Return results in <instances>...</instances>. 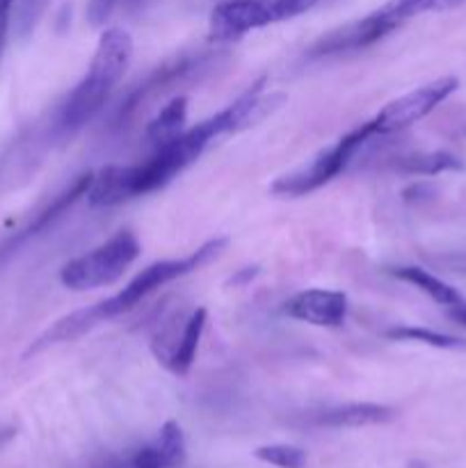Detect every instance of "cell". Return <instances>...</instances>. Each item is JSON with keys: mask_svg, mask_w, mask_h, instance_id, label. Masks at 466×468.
I'll return each mask as SVG.
<instances>
[{"mask_svg": "<svg viewBox=\"0 0 466 468\" xmlns=\"http://www.w3.org/2000/svg\"><path fill=\"white\" fill-rule=\"evenodd\" d=\"M265 85H268V76H260L227 108L210 114L208 119L195 123L192 128H185L174 140L155 146V151L144 163L108 165L94 172L85 199L94 208H112V206L151 195L172 183L178 174L185 172L192 163L201 158L210 142L222 135L247 131L286 103V94H279V91L263 94Z\"/></svg>", "mask_w": 466, "mask_h": 468, "instance_id": "1", "label": "cell"}, {"mask_svg": "<svg viewBox=\"0 0 466 468\" xmlns=\"http://www.w3.org/2000/svg\"><path fill=\"white\" fill-rule=\"evenodd\" d=\"M228 245V238L217 236L206 240L204 245L196 247L192 254L183 256V259H167V261H155V263L146 265L144 270L135 274L126 286L119 292H114L108 300H101L91 306H82V309L71 311V314L62 315L59 320H55L46 332H41L39 336L32 341V346L27 347L26 356L39 355V352L48 350V347L59 346V343H71L78 341L80 336H85L87 332L96 329L99 324L110 323V320L119 318V315L128 314V311L135 309L137 304L146 300L149 295H154L155 291H160L167 283L176 282V279L185 277V274L196 272V270L206 268L210 261L217 259Z\"/></svg>", "mask_w": 466, "mask_h": 468, "instance_id": "2", "label": "cell"}, {"mask_svg": "<svg viewBox=\"0 0 466 468\" xmlns=\"http://www.w3.org/2000/svg\"><path fill=\"white\" fill-rule=\"evenodd\" d=\"M132 37L123 27H105L96 41L87 73L76 82L53 122V137L69 142L99 117L132 59Z\"/></svg>", "mask_w": 466, "mask_h": 468, "instance_id": "3", "label": "cell"}, {"mask_svg": "<svg viewBox=\"0 0 466 468\" xmlns=\"http://www.w3.org/2000/svg\"><path fill=\"white\" fill-rule=\"evenodd\" d=\"M324 3L329 0H222L210 12V39L231 44L260 27L304 16Z\"/></svg>", "mask_w": 466, "mask_h": 468, "instance_id": "4", "label": "cell"}, {"mask_svg": "<svg viewBox=\"0 0 466 468\" xmlns=\"http://www.w3.org/2000/svg\"><path fill=\"white\" fill-rule=\"evenodd\" d=\"M140 251L142 247L135 233L122 229L87 254L64 263L59 270V282L64 288L76 292L108 288L117 283L126 274V270L140 259Z\"/></svg>", "mask_w": 466, "mask_h": 468, "instance_id": "5", "label": "cell"}, {"mask_svg": "<svg viewBox=\"0 0 466 468\" xmlns=\"http://www.w3.org/2000/svg\"><path fill=\"white\" fill-rule=\"evenodd\" d=\"M375 135H377V131H375L373 119L359 123V126L352 128L350 133H345L341 140L334 142L332 146L320 151V154L315 155V158H311L306 165L279 176L277 181L270 186V192L277 197H292V199H295V197H304L320 190V187L327 186L329 181H334V178L352 163V158L359 154L361 146Z\"/></svg>", "mask_w": 466, "mask_h": 468, "instance_id": "6", "label": "cell"}, {"mask_svg": "<svg viewBox=\"0 0 466 468\" xmlns=\"http://www.w3.org/2000/svg\"><path fill=\"white\" fill-rule=\"evenodd\" d=\"M208 311L204 306L174 311L155 327L151 336V355L167 373L185 378L192 370L204 338Z\"/></svg>", "mask_w": 466, "mask_h": 468, "instance_id": "7", "label": "cell"}, {"mask_svg": "<svg viewBox=\"0 0 466 468\" xmlns=\"http://www.w3.org/2000/svg\"><path fill=\"white\" fill-rule=\"evenodd\" d=\"M219 53H190L181 55V58H174L169 62L160 64L154 71L146 73L137 85L131 87V91L126 94V99L122 101V105L117 108V117H114V126L123 128L126 122H131L140 110L146 108V103L155 101L158 96H163L164 91L172 90V87L181 85V82L196 78L199 73L210 71L213 67H217Z\"/></svg>", "mask_w": 466, "mask_h": 468, "instance_id": "8", "label": "cell"}, {"mask_svg": "<svg viewBox=\"0 0 466 468\" xmlns=\"http://www.w3.org/2000/svg\"><path fill=\"white\" fill-rule=\"evenodd\" d=\"M457 87H460V80L455 76H443L397 96L373 117L375 131L377 135H391V133H400L414 126L429 112H434L443 101L450 99Z\"/></svg>", "mask_w": 466, "mask_h": 468, "instance_id": "9", "label": "cell"}, {"mask_svg": "<svg viewBox=\"0 0 466 468\" xmlns=\"http://www.w3.org/2000/svg\"><path fill=\"white\" fill-rule=\"evenodd\" d=\"M397 27H400V23L393 21V18L379 7L375 9V12L365 14L364 18L343 23V26L324 32L318 41H313V44L306 48L304 59H323L329 58V55H341L350 53V50L368 48V46L377 44V41L393 35Z\"/></svg>", "mask_w": 466, "mask_h": 468, "instance_id": "10", "label": "cell"}, {"mask_svg": "<svg viewBox=\"0 0 466 468\" xmlns=\"http://www.w3.org/2000/svg\"><path fill=\"white\" fill-rule=\"evenodd\" d=\"M91 178H94V172H85V174H80V176L73 178V181L69 183L64 190H59L58 195H55L53 199L44 206V208L37 210V213L32 215V218L27 219L21 229H16L12 236L5 238V240L0 242V265L7 263V261L12 259V256L16 254L21 247H26L27 242L35 240L37 236H41L44 231H48V229L53 227L58 219H62L64 215H67L69 210H71L73 206L82 199V197H87V190H90V186H91Z\"/></svg>", "mask_w": 466, "mask_h": 468, "instance_id": "11", "label": "cell"}, {"mask_svg": "<svg viewBox=\"0 0 466 468\" xmlns=\"http://www.w3.org/2000/svg\"><path fill=\"white\" fill-rule=\"evenodd\" d=\"M281 311L291 320H300V323L313 324V327L336 329L345 324L350 302L341 291L309 288V291H300L288 297Z\"/></svg>", "mask_w": 466, "mask_h": 468, "instance_id": "12", "label": "cell"}, {"mask_svg": "<svg viewBox=\"0 0 466 468\" xmlns=\"http://www.w3.org/2000/svg\"><path fill=\"white\" fill-rule=\"evenodd\" d=\"M187 457L185 434L176 420H167L146 446L122 457L126 468H178Z\"/></svg>", "mask_w": 466, "mask_h": 468, "instance_id": "13", "label": "cell"}, {"mask_svg": "<svg viewBox=\"0 0 466 468\" xmlns=\"http://www.w3.org/2000/svg\"><path fill=\"white\" fill-rule=\"evenodd\" d=\"M397 411L387 405H375V402H350V405H338L332 410H324L318 414L315 423L323 428H370V425H387L396 420Z\"/></svg>", "mask_w": 466, "mask_h": 468, "instance_id": "14", "label": "cell"}, {"mask_svg": "<svg viewBox=\"0 0 466 468\" xmlns=\"http://www.w3.org/2000/svg\"><path fill=\"white\" fill-rule=\"evenodd\" d=\"M391 274L396 279H400V282L418 288V291L425 292L429 300H434L437 304L446 306L448 311L455 309V306H461L466 302L464 295H461L457 288H452L450 283L441 282V279L434 277V274L428 272V270L416 268V265H400V268H393Z\"/></svg>", "mask_w": 466, "mask_h": 468, "instance_id": "15", "label": "cell"}, {"mask_svg": "<svg viewBox=\"0 0 466 468\" xmlns=\"http://www.w3.org/2000/svg\"><path fill=\"white\" fill-rule=\"evenodd\" d=\"M187 108H190V101L183 94H174L163 108L155 112V117L146 123L144 137L154 146L164 144V142L174 140V137L181 135L185 131L187 123Z\"/></svg>", "mask_w": 466, "mask_h": 468, "instance_id": "16", "label": "cell"}, {"mask_svg": "<svg viewBox=\"0 0 466 468\" xmlns=\"http://www.w3.org/2000/svg\"><path fill=\"white\" fill-rule=\"evenodd\" d=\"M461 160L450 151H420L397 158L396 169L402 174H416V176H437L443 172H457L461 169Z\"/></svg>", "mask_w": 466, "mask_h": 468, "instance_id": "17", "label": "cell"}, {"mask_svg": "<svg viewBox=\"0 0 466 468\" xmlns=\"http://www.w3.org/2000/svg\"><path fill=\"white\" fill-rule=\"evenodd\" d=\"M384 338H388V341L420 343V346L437 347V350H466L464 338L434 332V329L428 327H414V324H396V327L384 332Z\"/></svg>", "mask_w": 466, "mask_h": 468, "instance_id": "18", "label": "cell"}, {"mask_svg": "<svg viewBox=\"0 0 466 468\" xmlns=\"http://www.w3.org/2000/svg\"><path fill=\"white\" fill-rule=\"evenodd\" d=\"M461 3L464 0H388V3L382 5V9L393 21L402 26V23H407L414 16H420V14L443 12V9H452Z\"/></svg>", "mask_w": 466, "mask_h": 468, "instance_id": "19", "label": "cell"}, {"mask_svg": "<svg viewBox=\"0 0 466 468\" xmlns=\"http://www.w3.org/2000/svg\"><path fill=\"white\" fill-rule=\"evenodd\" d=\"M48 5L50 0H16V7L12 14L14 35L18 39H27L41 23Z\"/></svg>", "mask_w": 466, "mask_h": 468, "instance_id": "20", "label": "cell"}, {"mask_svg": "<svg viewBox=\"0 0 466 468\" xmlns=\"http://www.w3.org/2000/svg\"><path fill=\"white\" fill-rule=\"evenodd\" d=\"M256 460L265 462L270 466L277 468H304L309 462L306 451L297 446H286V443H277V446H260L254 451Z\"/></svg>", "mask_w": 466, "mask_h": 468, "instance_id": "21", "label": "cell"}, {"mask_svg": "<svg viewBox=\"0 0 466 468\" xmlns=\"http://www.w3.org/2000/svg\"><path fill=\"white\" fill-rule=\"evenodd\" d=\"M122 0H87L85 18L91 27H105Z\"/></svg>", "mask_w": 466, "mask_h": 468, "instance_id": "22", "label": "cell"}, {"mask_svg": "<svg viewBox=\"0 0 466 468\" xmlns=\"http://www.w3.org/2000/svg\"><path fill=\"white\" fill-rule=\"evenodd\" d=\"M9 30H12V18H3V21H0V67H3L5 48H7L9 41Z\"/></svg>", "mask_w": 466, "mask_h": 468, "instance_id": "23", "label": "cell"}, {"mask_svg": "<svg viewBox=\"0 0 466 468\" xmlns=\"http://www.w3.org/2000/svg\"><path fill=\"white\" fill-rule=\"evenodd\" d=\"M256 274H259V268H245L231 279V283H233V286H242V283H249L251 279L256 277Z\"/></svg>", "mask_w": 466, "mask_h": 468, "instance_id": "24", "label": "cell"}, {"mask_svg": "<svg viewBox=\"0 0 466 468\" xmlns=\"http://www.w3.org/2000/svg\"><path fill=\"white\" fill-rule=\"evenodd\" d=\"M448 315H450V318L455 320V323H460L461 327H466V302L461 306H455V309L448 311Z\"/></svg>", "mask_w": 466, "mask_h": 468, "instance_id": "25", "label": "cell"}, {"mask_svg": "<svg viewBox=\"0 0 466 468\" xmlns=\"http://www.w3.org/2000/svg\"><path fill=\"white\" fill-rule=\"evenodd\" d=\"M407 468H429V466L425 464V462H420V460H411L409 464H407Z\"/></svg>", "mask_w": 466, "mask_h": 468, "instance_id": "26", "label": "cell"}, {"mask_svg": "<svg viewBox=\"0 0 466 468\" xmlns=\"http://www.w3.org/2000/svg\"><path fill=\"white\" fill-rule=\"evenodd\" d=\"M132 3H140V0H132Z\"/></svg>", "mask_w": 466, "mask_h": 468, "instance_id": "27", "label": "cell"}]
</instances>
